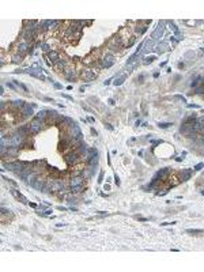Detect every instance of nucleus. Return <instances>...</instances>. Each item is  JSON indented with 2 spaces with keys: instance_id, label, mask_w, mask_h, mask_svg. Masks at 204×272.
Returning <instances> with one entry per match:
<instances>
[{
  "instance_id": "1",
  "label": "nucleus",
  "mask_w": 204,
  "mask_h": 272,
  "mask_svg": "<svg viewBox=\"0 0 204 272\" xmlns=\"http://www.w3.org/2000/svg\"><path fill=\"white\" fill-rule=\"evenodd\" d=\"M30 165V162H23V161H14V162H3V167L10 172H14L15 174L21 173Z\"/></svg>"
},
{
  "instance_id": "2",
  "label": "nucleus",
  "mask_w": 204,
  "mask_h": 272,
  "mask_svg": "<svg viewBox=\"0 0 204 272\" xmlns=\"http://www.w3.org/2000/svg\"><path fill=\"white\" fill-rule=\"evenodd\" d=\"M124 48H125V46H124L121 38H120L119 36H114V37H112V38L108 41V49L110 51V52H120V51L124 49Z\"/></svg>"
},
{
  "instance_id": "3",
  "label": "nucleus",
  "mask_w": 204,
  "mask_h": 272,
  "mask_svg": "<svg viewBox=\"0 0 204 272\" xmlns=\"http://www.w3.org/2000/svg\"><path fill=\"white\" fill-rule=\"evenodd\" d=\"M64 161H65V163H67L69 167H74L75 165H78V163L80 162V155H79V154H78L76 151L74 150V151H71V153L65 154Z\"/></svg>"
},
{
  "instance_id": "4",
  "label": "nucleus",
  "mask_w": 204,
  "mask_h": 272,
  "mask_svg": "<svg viewBox=\"0 0 204 272\" xmlns=\"http://www.w3.org/2000/svg\"><path fill=\"white\" fill-rule=\"evenodd\" d=\"M44 124H45V121H42V120H38V118H35V117H34V118L30 121V124H29L30 133H31V135H37L38 132H40V131L42 129Z\"/></svg>"
},
{
  "instance_id": "5",
  "label": "nucleus",
  "mask_w": 204,
  "mask_h": 272,
  "mask_svg": "<svg viewBox=\"0 0 204 272\" xmlns=\"http://www.w3.org/2000/svg\"><path fill=\"white\" fill-rule=\"evenodd\" d=\"M34 108L30 105V103H25V106H23L21 110H19V113H21V116H19V120L22 121V120H26V118H29V117H31V116H35L34 114V110H33Z\"/></svg>"
},
{
  "instance_id": "6",
  "label": "nucleus",
  "mask_w": 204,
  "mask_h": 272,
  "mask_svg": "<svg viewBox=\"0 0 204 272\" xmlns=\"http://www.w3.org/2000/svg\"><path fill=\"white\" fill-rule=\"evenodd\" d=\"M45 185H46V177H44V175H37V178L30 184L31 188H34L35 190H40V192H42Z\"/></svg>"
},
{
  "instance_id": "7",
  "label": "nucleus",
  "mask_w": 204,
  "mask_h": 272,
  "mask_svg": "<svg viewBox=\"0 0 204 272\" xmlns=\"http://www.w3.org/2000/svg\"><path fill=\"white\" fill-rule=\"evenodd\" d=\"M170 173H171V169H170V167H165V169H161V170L156 172V174L154 175V178H158V180H161V181L165 182L166 180H169Z\"/></svg>"
},
{
  "instance_id": "8",
  "label": "nucleus",
  "mask_w": 204,
  "mask_h": 272,
  "mask_svg": "<svg viewBox=\"0 0 204 272\" xmlns=\"http://www.w3.org/2000/svg\"><path fill=\"white\" fill-rule=\"evenodd\" d=\"M113 64H114V56H113L112 53H108V54H105L104 57L101 59V66H102V68H110Z\"/></svg>"
},
{
  "instance_id": "9",
  "label": "nucleus",
  "mask_w": 204,
  "mask_h": 272,
  "mask_svg": "<svg viewBox=\"0 0 204 272\" xmlns=\"http://www.w3.org/2000/svg\"><path fill=\"white\" fill-rule=\"evenodd\" d=\"M67 132H68V136L71 139H75V138H78V136H79L80 133H82V131H80V128H79V125H78V123L75 121L71 127L68 128L67 129Z\"/></svg>"
},
{
  "instance_id": "10",
  "label": "nucleus",
  "mask_w": 204,
  "mask_h": 272,
  "mask_svg": "<svg viewBox=\"0 0 204 272\" xmlns=\"http://www.w3.org/2000/svg\"><path fill=\"white\" fill-rule=\"evenodd\" d=\"M45 57L48 59L52 64H56V63H59L60 60H61V56H60V53L57 52V51H50V52H48L45 54Z\"/></svg>"
},
{
  "instance_id": "11",
  "label": "nucleus",
  "mask_w": 204,
  "mask_h": 272,
  "mask_svg": "<svg viewBox=\"0 0 204 272\" xmlns=\"http://www.w3.org/2000/svg\"><path fill=\"white\" fill-rule=\"evenodd\" d=\"M192 173H193L192 169H182L181 172L178 173V178H180V181H181V182H185V181H188V180H191Z\"/></svg>"
},
{
  "instance_id": "12",
  "label": "nucleus",
  "mask_w": 204,
  "mask_h": 272,
  "mask_svg": "<svg viewBox=\"0 0 204 272\" xmlns=\"http://www.w3.org/2000/svg\"><path fill=\"white\" fill-rule=\"evenodd\" d=\"M156 41L155 39H148V41H146L144 42V48H143V53L146 54V53H148V52H151V51H155L156 49Z\"/></svg>"
},
{
  "instance_id": "13",
  "label": "nucleus",
  "mask_w": 204,
  "mask_h": 272,
  "mask_svg": "<svg viewBox=\"0 0 204 272\" xmlns=\"http://www.w3.org/2000/svg\"><path fill=\"white\" fill-rule=\"evenodd\" d=\"M180 132H181L184 136H186V138H189L191 135L195 133V131H193V125H191V124H182L181 128H180Z\"/></svg>"
},
{
  "instance_id": "14",
  "label": "nucleus",
  "mask_w": 204,
  "mask_h": 272,
  "mask_svg": "<svg viewBox=\"0 0 204 272\" xmlns=\"http://www.w3.org/2000/svg\"><path fill=\"white\" fill-rule=\"evenodd\" d=\"M163 31H165V27H163V22H159V25H158V27H156L154 31H152V34H151V39H158V38H161L162 37V34H163Z\"/></svg>"
},
{
  "instance_id": "15",
  "label": "nucleus",
  "mask_w": 204,
  "mask_h": 272,
  "mask_svg": "<svg viewBox=\"0 0 204 272\" xmlns=\"http://www.w3.org/2000/svg\"><path fill=\"white\" fill-rule=\"evenodd\" d=\"M84 82H91V80H94V79L97 78V74L94 72V71H83V72L79 75Z\"/></svg>"
},
{
  "instance_id": "16",
  "label": "nucleus",
  "mask_w": 204,
  "mask_h": 272,
  "mask_svg": "<svg viewBox=\"0 0 204 272\" xmlns=\"http://www.w3.org/2000/svg\"><path fill=\"white\" fill-rule=\"evenodd\" d=\"M29 44L27 42H25V41H22V42H19L18 45H17V53H19V54H22L23 57H25V54H27V52H29Z\"/></svg>"
},
{
  "instance_id": "17",
  "label": "nucleus",
  "mask_w": 204,
  "mask_h": 272,
  "mask_svg": "<svg viewBox=\"0 0 204 272\" xmlns=\"http://www.w3.org/2000/svg\"><path fill=\"white\" fill-rule=\"evenodd\" d=\"M25 103H26V102L23 101V99H17V101H11L8 105L11 106V109H12L14 112H19L23 106H25Z\"/></svg>"
},
{
  "instance_id": "18",
  "label": "nucleus",
  "mask_w": 204,
  "mask_h": 272,
  "mask_svg": "<svg viewBox=\"0 0 204 272\" xmlns=\"http://www.w3.org/2000/svg\"><path fill=\"white\" fill-rule=\"evenodd\" d=\"M84 181V177H82V175H79V177H71L68 181V185L69 187H76V185H82Z\"/></svg>"
},
{
  "instance_id": "19",
  "label": "nucleus",
  "mask_w": 204,
  "mask_h": 272,
  "mask_svg": "<svg viewBox=\"0 0 204 272\" xmlns=\"http://www.w3.org/2000/svg\"><path fill=\"white\" fill-rule=\"evenodd\" d=\"M69 193H72V195H79L82 193V192L84 190V187H83V184L82 185H76V187H69Z\"/></svg>"
},
{
  "instance_id": "20",
  "label": "nucleus",
  "mask_w": 204,
  "mask_h": 272,
  "mask_svg": "<svg viewBox=\"0 0 204 272\" xmlns=\"http://www.w3.org/2000/svg\"><path fill=\"white\" fill-rule=\"evenodd\" d=\"M167 49H170L167 42H161V44L156 45V52H158V53H163V52H166Z\"/></svg>"
},
{
  "instance_id": "21",
  "label": "nucleus",
  "mask_w": 204,
  "mask_h": 272,
  "mask_svg": "<svg viewBox=\"0 0 204 272\" xmlns=\"http://www.w3.org/2000/svg\"><path fill=\"white\" fill-rule=\"evenodd\" d=\"M95 155H98V150H97L95 147H89V151H87V154H86L84 157L87 158V161H89L90 158L95 157Z\"/></svg>"
},
{
  "instance_id": "22",
  "label": "nucleus",
  "mask_w": 204,
  "mask_h": 272,
  "mask_svg": "<svg viewBox=\"0 0 204 272\" xmlns=\"http://www.w3.org/2000/svg\"><path fill=\"white\" fill-rule=\"evenodd\" d=\"M34 117L38 118V120H42V121H46V117H48V110H40Z\"/></svg>"
},
{
  "instance_id": "23",
  "label": "nucleus",
  "mask_w": 204,
  "mask_h": 272,
  "mask_svg": "<svg viewBox=\"0 0 204 272\" xmlns=\"http://www.w3.org/2000/svg\"><path fill=\"white\" fill-rule=\"evenodd\" d=\"M11 61H12V63H15V64H19V63H22V61H23V56H22V54H19V53H14V54H12V57H11Z\"/></svg>"
},
{
  "instance_id": "24",
  "label": "nucleus",
  "mask_w": 204,
  "mask_h": 272,
  "mask_svg": "<svg viewBox=\"0 0 204 272\" xmlns=\"http://www.w3.org/2000/svg\"><path fill=\"white\" fill-rule=\"evenodd\" d=\"M186 233H189L192 235H200V234H204V231L200 230V229H188Z\"/></svg>"
},
{
  "instance_id": "25",
  "label": "nucleus",
  "mask_w": 204,
  "mask_h": 272,
  "mask_svg": "<svg viewBox=\"0 0 204 272\" xmlns=\"http://www.w3.org/2000/svg\"><path fill=\"white\" fill-rule=\"evenodd\" d=\"M125 78H127L125 75H120L119 78H116V80L113 82V84H114V86H121V84L125 82Z\"/></svg>"
},
{
  "instance_id": "26",
  "label": "nucleus",
  "mask_w": 204,
  "mask_h": 272,
  "mask_svg": "<svg viewBox=\"0 0 204 272\" xmlns=\"http://www.w3.org/2000/svg\"><path fill=\"white\" fill-rule=\"evenodd\" d=\"M155 59H156V56H146V57L143 59V64H144V66H148V64H151Z\"/></svg>"
},
{
  "instance_id": "27",
  "label": "nucleus",
  "mask_w": 204,
  "mask_h": 272,
  "mask_svg": "<svg viewBox=\"0 0 204 272\" xmlns=\"http://www.w3.org/2000/svg\"><path fill=\"white\" fill-rule=\"evenodd\" d=\"M12 83H14L15 86H17V87H18V89H21V90H23V93H27V91H29V90H27V87H26L25 84H22V83H19L18 80H12Z\"/></svg>"
},
{
  "instance_id": "28",
  "label": "nucleus",
  "mask_w": 204,
  "mask_h": 272,
  "mask_svg": "<svg viewBox=\"0 0 204 272\" xmlns=\"http://www.w3.org/2000/svg\"><path fill=\"white\" fill-rule=\"evenodd\" d=\"M10 190H11V195H12V196H14L15 199L18 200V197H19V195H21V192H19L18 189H15V188H11Z\"/></svg>"
},
{
  "instance_id": "29",
  "label": "nucleus",
  "mask_w": 204,
  "mask_h": 272,
  "mask_svg": "<svg viewBox=\"0 0 204 272\" xmlns=\"http://www.w3.org/2000/svg\"><path fill=\"white\" fill-rule=\"evenodd\" d=\"M171 125H173L171 123H158V127L162 128V129H166V128H169V127H171Z\"/></svg>"
},
{
  "instance_id": "30",
  "label": "nucleus",
  "mask_w": 204,
  "mask_h": 272,
  "mask_svg": "<svg viewBox=\"0 0 204 272\" xmlns=\"http://www.w3.org/2000/svg\"><path fill=\"white\" fill-rule=\"evenodd\" d=\"M2 215H7V216H8V218H12V214H11V211H10V210H7V208H4V207L2 208Z\"/></svg>"
},
{
  "instance_id": "31",
  "label": "nucleus",
  "mask_w": 204,
  "mask_h": 272,
  "mask_svg": "<svg viewBox=\"0 0 204 272\" xmlns=\"http://www.w3.org/2000/svg\"><path fill=\"white\" fill-rule=\"evenodd\" d=\"M195 93H196V94H203V93H204V84H200L199 87H196Z\"/></svg>"
},
{
  "instance_id": "32",
  "label": "nucleus",
  "mask_w": 204,
  "mask_h": 272,
  "mask_svg": "<svg viewBox=\"0 0 204 272\" xmlns=\"http://www.w3.org/2000/svg\"><path fill=\"white\" fill-rule=\"evenodd\" d=\"M2 178H3L4 181H7V182H8V184H11V185H12V187H18V184H17V182H15V181H12V180H10V178H7V177H6V175H3V177H2Z\"/></svg>"
},
{
  "instance_id": "33",
  "label": "nucleus",
  "mask_w": 204,
  "mask_h": 272,
  "mask_svg": "<svg viewBox=\"0 0 204 272\" xmlns=\"http://www.w3.org/2000/svg\"><path fill=\"white\" fill-rule=\"evenodd\" d=\"M18 200H19V202H21L22 204H29V202H27V199H26L25 196H23L22 193L19 195V197H18Z\"/></svg>"
},
{
  "instance_id": "34",
  "label": "nucleus",
  "mask_w": 204,
  "mask_h": 272,
  "mask_svg": "<svg viewBox=\"0 0 204 272\" xmlns=\"http://www.w3.org/2000/svg\"><path fill=\"white\" fill-rule=\"evenodd\" d=\"M203 167H204V162H200V163H197V165L195 166V169H193V170H201Z\"/></svg>"
},
{
  "instance_id": "35",
  "label": "nucleus",
  "mask_w": 204,
  "mask_h": 272,
  "mask_svg": "<svg viewBox=\"0 0 204 272\" xmlns=\"http://www.w3.org/2000/svg\"><path fill=\"white\" fill-rule=\"evenodd\" d=\"M60 95H61V97H64V98H67V99H69V101H74V98L71 97V95H68L65 93H60Z\"/></svg>"
},
{
  "instance_id": "36",
  "label": "nucleus",
  "mask_w": 204,
  "mask_h": 272,
  "mask_svg": "<svg viewBox=\"0 0 204 272\" xmlns=\"http://www.w3.org/2000/svg\"><path fill=\"white\" fill-rule=\"evenodd\" d=\"M76 203H78V200L74 199V197H71V199L68 200V204H69V205H74V204H76Z\"/></svg>"
},
{
  "instance_id": "37",
  "label": "nucleus",
  "mask_w": 204,
  "mask_h": 272,
  "mask_svg": "<svg viewBox=\"0 0 204 272\" xmlns=\"http://www.w3.org/2000/svg\"><path fill=\"white\" fill-rule=\"evenodd\" d=\"M53 86H54V89H56V90H60V89H63L61 83H57V82H54V83H53Z\"/></svg>"
},
{
  "instance_id": "38",
  "label": "nucleus",
  "mask_w": 204,
  "mask_h": 272,
  "mask_svg": "<svg viewBox=\"0 0 204 272\" xmlns=\"http://www.w3.org/2000/svg\"><path fill=\"white\" fill-rule=\"evenodd\" d=\"M97 181H98V184H101L102 181H104V172H101V173H99V177H98V180H97Z\"/></svg>"
},
{
  "instance_id": "39",
  "label": "nucleus",
  "mask_w": 204,
  "mask_h": 272,
  "mask_svg": "<svg viewBox=\"0 0 204 272\" xmlns=\"http://www.w3.org/2000/svg\"><path fill=\"white\" fill-rule=\"evenodd\" d=\"M170 26H171V29H173V31H174V33H177V31H178L177 26L174 25V22H170Z\"/></svg>"
},
{
  "instance_id": "40",
  "label": "nucleus",
  "mask_w": 204,
  "mask_h": 272,
  "mask_svg": "<svg viewBox=\"0 0 204 272\" xmlns=\"http://www.w3.org/2000/svg\"><path fill=\"white\" fill-rule=\"evenodd\" d=\"M161 143H163V142H162V140H154V142H152V147H155V146L161 144Z\"/></svg>"
},
{
  "instance_id": "41",
  "label": "nucleus",
  "mask_w": 204,
  "mask_h": 272,
  "mask_svg": "<svg viewBox=\"0 0 204 272\" xmlns=\"http://www.w3.org/2000/svg\"><path fill=\"white\" fill-rule=\"evenodd\" d=\"M114 181H116L117 185H120V178H119V175H117V174H114Z\"/></svg>"
},
{
  "instance_id": "42",
  "label": "nucleus",
  "mask_w": 204,
  "mask_h": 272,
  "mask_svg": "<svg viewBox=\"0 0 204 272\" xmlns=\"http://www.w3.org/2000/svg\"><path fill=\"white\" fill-rule=\"evenodd\" d=\"M143 80H144V75H140V76L137 78V82H139V83H143Z\"/></svg>"
},
{
  "instance_id": "43",
  "label": "nucleus",
  "mask_w": 204,
  "mask_h": 272,
  "mask_svg": "<svg viewBox=\"0 0 204 272\" xmlns=\"http://www.w3.org/2000/svg\"><path fill=\"white\" fill-rule=\"evenodd\" d=\"M46 205H48V204H46ZM46 205H44V204H40V205H38V210H40V211H44V210L46 208Z\"/></svg>"
},
{
  "instance_id": "44",
  "label": "nucleus",
  "mask_w": 204,
  "mask_h": 272,
  "mask_svg": "<svg viewBox=\"0 0 204 272\" xmlns=\"http://www.w3.org/2000/svg\"><path fill=\"white\" fill-rule=\"evenodd\" d=\"M44 101H46V102H52V103H54V101H53L52 98H49V97H45V98H44Z\"/></svg>"
},
{
  "instance_id": "45",
  "label": "nucleus",
  "mask_w": 204,
  "mask_h": 272,
  "mask_svg": "<svg viewBox=\"0 0 204 272\" xmlns=\"http://www.w3.org/2000/svg\"><path fill=\"white\" fill-rule=\"evenodd\" d=\"M90 132H91V135H93V136H97V135H98V133H97V131L94 129V128H91V129H90Z\"/></svg>"
},
{
  "instance_id": "46",
  "label": "nucleus",
  "mask_w": 204,
  "mask_h": 272,
  "mask_svg": "<svg viewBox=\"0 0 204 272\" xmlns=\"http://www.w3.org/2000/svg\"><path fill=\"white\" fill-rule=\"evenodd\" d=\"M29 205L31 207V208H38V205H37L35 203H29Z\"/></svg>"
},
{
  "instance_id": "47",
  "label": "nucleus",
  "mask_w": 204,
  "mask_h": 272,
  "mask_svg": "<svg viewBox=\"0 0 204 272\" xmlns=\"http://www.w3.org/2000/svg\"><path fill=\"white\" fill-rule=\"evenodd\" d=\"M44 212H45V215H48V216H49V215H52V210H45Z\"/></svg>"
},
{
  "instance_id": "48",
  "label": "nucleus",
  "mask_w": 204,
  "mask_h": 272,
  "mask_svg": "<svg viewBox=\"0 0 204 272\" xmlns=\"http://www.w3.org/2000/svg\"><path fill=\"white\" fill-rule=\"evenodd\" d=\"M57 210H59V211H65L67 208H65V207H63V205H59V207H57Z\"/></svg>"
},
{
  "instance_id": "49",
  "label": "nucleus",
  "mask_w": 204,
  "mask_h": 272,
  "mask_svg": "<svg viewBox=\"0 0 204 272\" xmlns=\"http://www.w3.org/2000/svg\"><path fill=\"white\" fill-rule=\"evenodd\" d=\"M108 102H109V105H114V103H116V101H114L113 98H110V99H109Z\"/></svg>"
},
{
  "instance_id": "50",
  "label": "nucleus",
  "mask_w": 204,
  "mask_h": 272,
  "mask_svg": "<svg viewBox=\"0 0 204 272\" xmlns=\"http://www.w3.org/2000/svg\"><path fill=\"white\" fill-rule=\"evenodd\" d=\"M22 72H25V71H23V69H15L14 71V74H22Z\"/></svg>"
},
{
  "instance_id": "51",
  "label": "nucleus",
  "mask_w": 204,
  "mask_h": 272,
  "mask_svg": "<svg viewBox=\"0 0 204 272\" xmlns=\"http://www.w3.org/2000/svg\"><path fill=\"white\" fill-rule=\"evenodd\" d=\"M188 108H196V109H197V108H199V105H195V103L192 105V103H189V105H188Z\"/></svg>"
},
{
  "instance_id": "52",
  "label": "nucleus",
  "mask_w": 204,
  "mask_h": 272,
  "mask_svg": "<svg viewBox=\"0 0 204 272\" xmlns=\"http://www.w3.org/2000/svg\"><path fill=\"white\" fill-rule=\"evenodd\" d=\"M105 125H106V128H108V129H110V131H113V127H112L110 124H105Z\"/></svg>"
},
{
  "instance_id": "53",
  "label": "nucleus",
  "mask_w": 204,
  "mask_h": 272,
  "mask_svg": "<svg viewBox=\"0 0 204 272\" xmlns=\"http://www.w3.org/2000/svg\"><path fill=\"white\" fill-rule=\"evenodd\" d=\"M110 82H112V79H108L106 82H104V84H105V86H108V84H110Z\"/></svg>"
},
{
  "instance_id": "54",
  "label": "nucleus",
  "mask_w": 204,
  "mask_h": 272,
  "mask_svg": "<svg viewBox=\"0 0 204 272\" xmlns=\"http://www.w3.org/2000/svg\"><path fill=\"white\" fill-rule=\"evenodd\" d=\"M104 189H105V190H109V189H110V185H109V184H106V185L104 187Z\"/></svg>"
},
{
  "instance_id": "55",
  "label": "nucleus",
  "mask_w": 204,
  "mask_h": 272,
  "mask_svg": "<svg viewBox=\"0 0 204 272\" xmlns=\"http://www.w3.org/2000/svg\"><path fill=\"white\" fill-rule=\"evenodd\" d=\"M182 159H184V157H178V158H176V161H177V162H181Z\"/></svg>"
},
{
  "instance_id": "56",
  "label": "nucleus",
  "mask_w": 204,
  "mask_h": 272,
  "mask_svg": "<svg viewBox=\"0 0 204 272\" xmlns=\"http://www.w3.org/2000/svg\"><path fill=\"white\" fill-rule=\"evenodd\" d=\"M63 226H65V223H57L56 227H63Z\"/></svg>"
},
{
  "instance_id": "57",
  "label": "nucleus",
  "mask_w": 204,
  "mask_h": 272,
  "mask_svg": "<svg viewBox=\"0 0 204 272\" xmlns=\"http://www.w3.org/2000/svg\"><path fill=\"white\" fill-rule=\"evenodd\" d=\"M87 121H90V123H94V121H95V120H94L93 117H89V118H87Z\"/></svg>"
},
{
  "instance_id": "58",
  "label": "nucleus",
  "mask_w": 204,
  "mask_h": 272,
  "mask_svg": "<svg viewBox=\"0 0 204 272\" xmlns=\"http://www.w3.org/2000/svg\"><path fill=\"white\" fill-rule=\"evenodd\" d=\"M178 68H180V69L184 68V64H182V63H180V64H178Z\"/></svg>"
},
{
  "instance_id": "59",
  "label": "nucleus",
  "mask_w": 204,
  "mask_h": 272,
  "mask_svg": "<svg viewBox=\"0 0 204 272\" xmlns=\"http://www.w3.org/2000/svg\"><path fill=\"white\" fill-rule=\"evenodd\" d=\"M84 89H86V86H82L80 89H79V90H80V93H83V91H84Z\"/></svg>"
},
{
  "instance_id": "60",
  "label": "nucleus",
  "mask_w": 204,
  "mask_h": 272,
  "mask_svg": "<svg viewBox=\"0 0 204 272\" xmlns=\"http://www.w3.org/2000/svg\"><path fill=\"white\" fill-rule=\"evenodd\" d=\"M204 53V48H200V53L199 54H203Z\"/></svg>"
},
{
  "instance_id": "61",
  "label": "nucleus",
  "mask_w": 204,
  "mask_h": 272,
  "mask_svg": "<svg viewBox=\"0 0 204 272\" xmlns=\"http://www.w3.org/2000/svg\"><path fill=\"white\" fill-rule=\"evenodd\" d=\"M200 193H201V195H204V189H203V190H201V192H200Z\"/></svg>"
}]
</instances>
